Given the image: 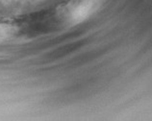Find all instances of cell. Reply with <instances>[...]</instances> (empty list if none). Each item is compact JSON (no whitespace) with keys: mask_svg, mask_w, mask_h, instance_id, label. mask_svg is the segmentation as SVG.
<instances>
[{"mask_svg":"<svg viewBox=\"0 0 152 121\" xmlns=\"http://www.w3.org/2000/svg\"><path fill=\"white\" fill-rule=\"evenodd\" d=\"M101 0H70L59 8V18L69 26L91 17L100 6Z\"/></svg>","mask_w":152,"mask_h":121,"instance_id":"cell-1","label":"cell"},{"mask_svg":"<svg viewBox=\"0 0 152 121\" xmlns=\"http://www.w3.org/2000/svg\"><path fill=\"white\" fill-rule=\"evenodd\" d=\"M18 33V27L7 21H0V42L13 39Z\"/></svg>","mask_w":152,"mask_h":121,"instance_id":"cell-2","label":"cell"}]
</instances>
